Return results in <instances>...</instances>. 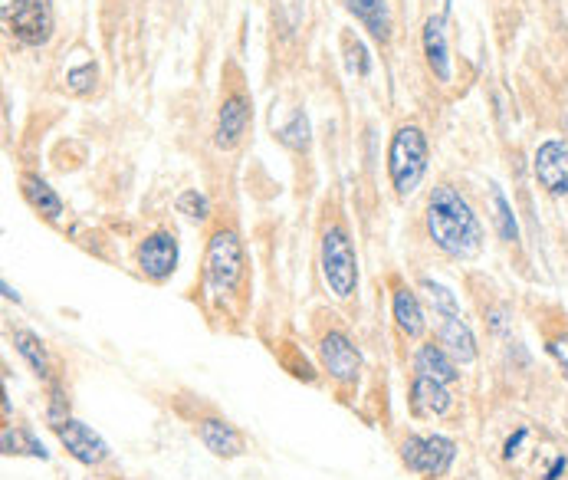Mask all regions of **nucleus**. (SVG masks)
I'll return each mask as SVG.
<instances>
[{
  "label": "nucleus",
  "instance_id": "nucleus-1",
  "mask_svg": "<svg viewBox=\"0 0 568 480\" xmlns=\"http://www.w3.org/2000/svg\"><path fill=\"white\" fill-rule=\"evenodd\" d=\"M427 234L447 257L470 260L483 247L480 217L473 214L470 201L450 185H437L427 201Z\"/></svg>",
  "mask_w": 568,
  "mask_h": 480
},
{
  "label": "nucleus",
  "instance_id": "nucleus-2",
  "mask_svg": "<svg viewBox=\"0 0 568 480\" xmlns=\"http://www.w3.org/2000/svg\"><path fill=\"white\" fill-rule=\"evenodd\" d=\"M427 171V139L417 125H401L394 132L391 148H388V175H391V185L401 198L421 185Z\"/></svg>",
  "mask_w": 568,
  "mask_h": 480
},
{
  "label": "nucleus",
  "instance_id": "nucleus-3",
  "mask_svg": "<svg viewBox=\"0 0 568 480\" xmlns=\"http://www.w3.org/2000/svg\"><path fill=\"white\" fill-rule=\"evenodd\" d=\"M322 277H326V287L339 300H349L358 287V260L352 240L342 227H329L322 234Z\"/></svg>",
  "mask_w": 568,
  "mask_h": 480
},
{
  "label": "nucleus",
  "instance_id": "nucleus-4",
  "mask_svg": "<svg viewBox=\"0 0 568 480\" xmlns=\"http://www.w3.org/2000/svg\"><path fill=\"white\" fill-rule=\"evenodd\" d=\"M204 277L207 287L214 293H230L243 277V244L234 231H217L207 244L204 260Z\"/></svg>",
  "mask_w": 568,
  "mask_h": 480
},
{
  "label": "nucleus",
  "instance_id": "nucleus-5",
  "mask_svg": "<svg viewBox=\"0 0 568 480\" xmlns=\"http://www.w3.org/2000/svg\"><path fill=\"white\" fill-rule=\"evenodd\" d=\"M457 457V444L444 434H408L401 441V461L408 471L424 477H444Z\"/></svg>",
  "mask_w": 568,
  "mask_h": 480
},
{
  "label": "nucleus",
  "instance_id": "nucleus-6",
  "mask_svg": "<svg viewBox=\"0 0 568 480\" xmlns=\"http://www.w3.org/2000/svg\"><path fill=\"white\" fill-rule=\"evenodd\" d=\"M7 24L14 37L27 47H43L53 37V7L50 0H14L7 7Z\"/></svg>",
  "mask_w": 568,
  "mask_h": 480
},
{
  "label": "nucleus",
  "instance_id": "nucleus-7",
  "mask_svg": "<svg viewBox=\"0 0 568 480\" xmlns=\"http://www.w3.org/2000/svg\"><path fill=\"white\" fill-rule=\"evenodd\" d=\"M135 260H138V270H142L148 280L165 283L171 273L178 270V240H175V234H168V231L148 234L142 244H138Z\"/></svg>",
  "mask_w": 568,
  "mask_h": 480
},
{
  "label": "nucleus",
  "instance_id": "nucleus-8",
  "mask_svg": "<svg viewBox=\"0 0 568 480\" xmlns=\"http://www.w3.org/2000/svg\"><path fill=\"white\" fill-rule=\"evenodd\" d=\"M319 359L322 369L342 385H352L358 379V372H362V356H358L355 342L345 333H339V329H332V333L319 339Z\"/></svg>",
  "mask_w": 568,
  "mask_h": 480
},
{
  "label": "nucleus",
  "instance_id": "nucleus-9",
  "mask_svg": "<svg viewBox=\"0 0 568 480\" xmlns=\"http://www.w3.org/2000/svg\"><path fill=\"white\" fill-rule=\"evenodd\" d=\"M56 438H60V444L69 451V457H76L79 464L86 467H99L109 461V444L99 438L96 431H92L89 425H83V421L76 418H66L60 421V425L53 428Z\"/></svg>",
  "mask_w": 568,
  "mask_h": 480
},
{
  "label": "nucleus",
  "instance_id": "nucleus-10",
  "mask_svg": "<svg viewBox=\"0 0 568 480\" xmlns=\"http://www.w3.org/2000/svg\"><path fill=\"white\" fill-rule=\"evenodd\" d=\"M536 178L555 198L568 194V145L559 139H549L539 145L536 152Z\"/></svg>",
  "mask_w": 568,
  "mask_h": 480
},
{
  "label": "nucleus",
  "instance_id": "nucleus-11",
  "mask_svg": "<svg viewBox=\"0 0 568 480\" xmlns=\"http://www.w3.org/2000/svg\"><path fill=\"white\" fill-rule=\"evenodd\" d=\"M450 408H454V398H450L444 382H434V379H427V375H414L411 411L417 418H444Z\"/></svg>",
  "mask_w": 568,
  "mask_h": 480
},
{
  "label": "nucleus",
  "instance_id": "nucleus-12",
  "mask_svg": "<svg viewBox=\"0 0 568 480\" xmlns=\"http://www.w3.org/2000/svg\"><path fill=\"white\" fill-rule=\"evenodd\" d=\"M197 438H201V444L214 457H240L243 448H247L243 434L224 418H204L201 425H197Z\"/></svg>",
  "mask_w": 568,
  "mask_h": 480
},
{
  "label": "nucleus",
  "instance_id": "nucleus-13",
  "mask_svg": "<svg viewBox=\"0 0 568 480\" xmlns=\"http://www.w3.org/2000/svg\"><path fill=\"white\" fill-rule=\"evenodd\" d=\"M250 125V106L243 96H230L224 99V106L217 112V148H234L240 145L243 132H247Z\"/></svg>",
  "mask_w": 568,
  "mask_h": 480
},
{
  "label": "nucleus",
  "instance_id": "nucleus-14",
  "mask_svg": "<svg viewBox=\"0 0 568 480\" xmlns=\"http://www.w3.org/2000/svg\"><path fill=\"white\" fill-rule=\"evenodd\" d=\"M424 56L427 63H431L434 76L440 83H447L450 79V50H447V10L444 14L431 17L424 24Z\"/></svg>",
  "mask_w": 568,
  "mask_h": 480
},
{
  "label": "nucleus",
  "instance_id": "nucleus-15",
  "mask_svg": "<svg viewBox=\"0 0 568 480\" xmlns=\"http://www.w3.org/2000/svg\"><path fill=\"white\" fill-rule=\"evenodd\" d=\"M440 346H444V349H447V356L454 359V362H460V365L477 362V356H480L477 336L470 333V326L463 323L460 316L444 319V323H440Z\"/></svg>",
  "mask_w": 568,
  "mask_h": 480
},
{
  "label": "nucleus",
  "instance_id": "nucleus-16",
  "mask_svg": "<svg viewBox=\"0 0 568 480\" xmlns=\"http://www.w3.org/2000/svg\"><path fill=\"white\" fill-rule=\"evenodd\" d=\"M414 372L417 375H427V379H434V382H444V385H450V382H457V362L447 356V349L440 346H434V342H424L421 349H417V356H414Z\"/></svg>",
  "mask_w": 568,
  "mask_h": 480
},
{
  "label": "nucleus",
  "instance_id": "nucleus-17",
  "mask_svg": "<svg viewBox=\"0 0 568 480\" xmlns=\"http://www.w3.org/2000/svg\"><path fill=\"white\" fill-rule=\"evenodd\" d=\"M391 313H394V323L408 339H421L424 329H427V319H424V310L421 303H417L414 290L408 287H398L391 296Z\"/></svg>",
  "mask_w": 568,
  "mask_h": 480
},
{
  "label": "nucleus",
  "instance_id": "nucleus-18",
  "mask_svg": "<svg viewBox=\"0 0 568 480\" xmlns=\"http://www.w3.org/2000/svg\"><path fill=\"white\" fill-rule=\"evenodd\" d=\"M345 7H349V14H355V20H362V27L378 43L391 40V14L385 0H345Z\"/></svg>",
  "mask_w": 568,
  "mask_h": 480
},
{
  "label": "nucleus",
  "instance_id": "nucleus-19",
  "mask_svg": "<svg viewBox=\"0 0 568 480\" xmlns=\"http://www.w3.org/2000/svg\"><path fill=\"white\" fill-rule=\"evenodd\" d=\"M14 346L20 352V359L27 362L40 379L50 375V356H46V346L37 333H30V329H14Z\"/></svg>",
  "mask_w": 568,
  "mask_h": 480
},
{
  "label": "nucleus",
  "instance_id": "nucleus-20",
  "mask_svg": "<svg viewBox=\"0 0 568 480\" xmlns=\"http://www.w3.org/2000/svg\"><path fill=\"white\" fill-rule=\"evenodd\" d=\"M23 194H27V201L37 208L46 221H56V217L63 214V201H60V194H56L50 185H46L43 178H23Z\"/></svg>",
  "mask_w": 568,
  "mask_h": 480
},
{
  "label": "nucleus",
  "instance_id": "nucleus-21",
  "mask_svg": "<svg viewBox=\"0 0 568 480\" xmlns=\"http://www.w3.org/2000/svg\"><path fill=\"white\" fill-rule=\"evenodd\" d=\"M0 441H4V454H30V457H40V461H46V448L33 438L30 431H20V428H4V434H0Z\"/></svg>",
  "mask_w": 568,
  "mask_h": 480
},
{
  "label": "nucleus",
  "instance_id": "nucleus-22",
  "mask_svg": "<svg viewBox=\"0 0 568 480\" xmlns=\"http://www.w3.org/2000/svg\"><path fill=\"white\" fill-rule=\"evenodd\" d=\"M421 290L427 293V300H431V306H434V313L437 316H444V319H454V316H460V303H457V296L450 293L444 283H437V280H421Z\"/></svg>",
  "mask_w": 568,
  "mask_h": 480
},
{
  "label": "nucleus",
  "instance_id": "nucleus-23",
  "mask_svg": "<svg viewBox=\"0 0 568 480\" xmlns=\"http://www.w3.org/2000/svg\"><path fill=\"white\" fill-rule=\"evenodd\" d=\"M490 198H493V208H496V227H500V237L506 240V244H516V240H519V227H516V214H513V208H509L506 194L493 185Z\"/></svg>",
  "mask_w": 568,
  "mask_h": 480
},
{
  "label": "nucleus",
  "instance_id": "nucleus-24",
  "mask_svg": "<svg viewBox=\"0 0 568 480\" xmlns=\"http://www.w3.org/2000/svg\"><path fill=\"white\" fill-rule=\"evenodd\" d=\"M280 142L289 145V148H296V152L309 148V122H306L303 112H296L293 122L283 125V129H280Z\"/></svg>",
  "mask_w": 568,
  "mask_h": 480
},
{
  "label": "nucleus",
  "instance_id": "nucleus-25",
  "mask_svg": "<svg viewBox=\"0 0 568 480\" xmlns=\"http://www.w3.org/2000/svg\"><path fill=\"white\" fill-rule=\"evenodd\" d=\"M178 211L184 217H191V221H207V217H211V201H207L201 191L191 188L178 198Z\"/></svg>",
  "mask_w": 568,
  "mask_h": 480
},
{
  "label": "nucleus",
  "instance_id": "nucleus-26",
  "mask_svg": "<svg viewBox=\"0 0 568 480\" xmlns=\"http://www.w3.org/2000/svg\"><path fill=\"white\" fill-rule=\"evenodd\" d=\"M546 352L559 362L562 375H568V329H559V333L546 339Z\"/></svg>",
  "mask_w": 568,
  "mask_h": 480
},
{
  "label": "nucleus",
  "instance_id": "nucleus-27",
  "mask_svg": "<svg viewBox=\"0 0 568 480\" xmlns=\"http://www.w3.org/2000/svg\"><path fill=\"white\" fill-rule=\"evenodd\" d=\"M92 83H96V66H92V63H86L83 70H73V73H69V86H73L76 93H86Z\"/></svg>",
  "mask_w": 568,
  "mask_h": 480
},
{
  "label": "nucleus",
  "instance_id": "nucleus-28",
  "mask_svg": "<svg viewBox=\"0 0 568 480\" xmlns=\"http://www.w3.org/2000/svg\"><path fill=\"white\" fill-rule=\"evenodd\" d=\"M4 296H7V300H14V303H20V296H17V290H10V283H4Z\"/></svg>",
  "mask_w": 568,
  "mask_h": 480
},
{
  "label": "nucleus",
  "instance_id": "nucleus-29",
  "mask_svg": "<svg viewBox=\"0 0 568 480\" xmlns=\"http://www.w3.org/2000/svg\"><path fill=\"white\" fill-rule=\"evenodd\" d=\"M565 125H568V119H565Z\"/></svg>",
  "mask_w": 568,
  "mask_h": 480
}]
</instances>
